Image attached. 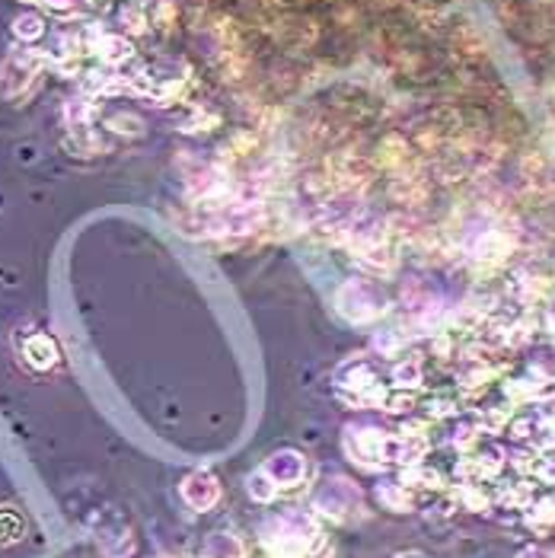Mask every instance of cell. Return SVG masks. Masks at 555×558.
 I'll return each mask as SVG.
<instances>
[{"label":"cell","instance_id":"6da1fadb","mask_svg":"<svg viewBox=\"0 0 555 558\" xmlns=\"http://www.w3.org/2000/svg\"><path fill=\"white\" fill-rule=\"evenodd\" d=\"M303 460H300L294 450H285V453H275L268 463H265V470L262 473L268 475L278 488H291V485H298L300 478H303Z\"/></svg>","mask_w":555,"mask_h":558},{"label":"cell","instance_id":"7a4b0ae2","mask_svg":"<svg viewBox=\"0 0 555 558\" xmlns=\"http://www.w3.org/2000/svg\"><path fill=\"white\" fill-rule=\"evenodd\" d=\"M217 495H220V488H217V482H214L212 473L189 475L185 485H182V498H185L195 511H208L214 501H217Z\"/></svg>","mask_w":555,"mask_h":558},{"label":"cell","instance_id":"3957f363","mask_svg":"<svg viewBox=\"0 0 555 558\" xmlns=\"http://www.w3.org/2000/svg\"><path fill=\"white\" fill-rule=\"evenodd\" d=\"M26 357H29V364H33L36 371H48V367L58 361V348H55V342H51L48 336H33V339L26 342Z\"/></svg>","mask_w":555,"mask_h":558},{"label":"cell","instance_id":"277c9868","mask_svg":"<svg viewBox=\"0 0 555 558\" xmlns=\"http://www.w3.org/2000/svg\"><path fill=\"white\" fill-rule=\"evenodd\" d=\"M208 558H243V543L230 533H214L212 543L205 546Z\"/></svg>","mask_w":555,"mask_h":558},{"label":"cell","instance_id":"5b68a950","mask_svg":"<svg viewBox=\"0 0 555 558\" xmlns=\"http://www.w3.org/2000/svg\"><path fill=\"white\" fill-rule=\"evenodd\" d=\"M23 533H26V523H23V517L16 514L13 508H0V546H7V543H16Z\"/></svg>","mask_w":555,"mask_h":558},{"label":"cell","instance_id":"8992f818","mask_svg":"<svg viewBox=\"0 0 555 558\" xmlns=\"http://www.w3.org/2000/svg\"><path fill=\"white\" fill-rule=\"evenodd\" d=\"M43 20L39 16H33V13H26V16H20L16 20V36H23V39H39L43 36Z\"/></svg>","mask_w":555,"mask_h":558}]
</instances>
